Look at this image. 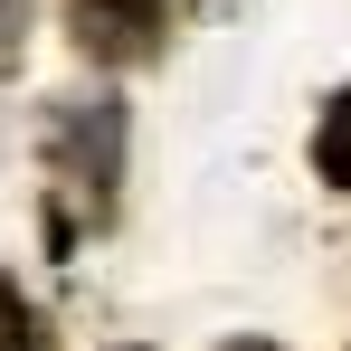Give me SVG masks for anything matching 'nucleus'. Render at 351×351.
<instances>
[{
	"label": "nucleus",
	"mask_w": 351,
	"mask_h": 351,
	"mask_svg": "<svg viewBox=\"0 0 351 351\" xmlns=\"http://www.w3.org/2000/svg\"><path fill=\"white\" fill-rule=\"evenodd\" d=\"M0 48H19V0H0Z\"/></svg>",
	"instance_id": "nucleus-5"
},
{
	"label": "nucleus",
	"mask_w": 351,
	"mask_h": 351,
	"mask_svg": "<svg viewBox=\"0 0 351 351\" xmlns=\"http://www.w3.org/2000/svg\"><path fill=\"white\" fill-rule=\"evenodd\" d=\"M66 29H76V48L95 66H143L171 38V0H76Z\"/></svg>",
	"instance_id": "nucleus-2"
},
{
	"label": "nucleus",
	"mask_w": 351,
	"mask_h": 351,
	"mask_svg": "<svg viewBox=\"0 0 351 351\" xmlns=\"http://www.w3.org/2000/svg\"><path fill=\"white\" fill-rule=\"evenodd\" d=\"M313 180L323 190H351V86H332V105L313 123Z\"/></svg>",
	"instance_id": "nucleus-3"
},
{
	"label": "nucleus",
	"mask_w": 351,
	"mask_h": 351,
	"mask_svg": "<svg viewBox=\"0 0 351 351\" xmlns=\"http://www.w3.org/2000/svg\"><path fill=\"white\" fill-rule=\"evenodd\" d=\"M228 351H285V342H228Z\"/></svg>",
	"instance_id": "nucleus-6"
},
{
	"label": "nucleus",
	"mask_w": 351,
	"mask_h": 351,
	"mask_svg": "<svg viewBox=\"0 0 351 351\" xmlns=\"http://www.w3.org/2000/svg\"><path fill=\"white\" fill-rule=\"evenodd\" d=\"M48 171H58V190H66L48 247H76V209H86V219L114 209V171H123V105H114V95L58 114V133H48Z\"/></svg>",
	"instance_id": "nucleus-1"
},
{
	"label": "nucleus",
	"mask_w": 351,
	"mask_h": 351,
	"mask_svg": "<svg viewBox=\"0 0 351 351\" xmlns=\"http://www.w3.org/2000/svg\"><path fill=\"white\" fill-rule=\"evenodd\" d=\"M0 351H48V323L29 313V294L0 276Z\"/></svg>",
	"instance_id": "nucleus-4"
}]
</instances>
